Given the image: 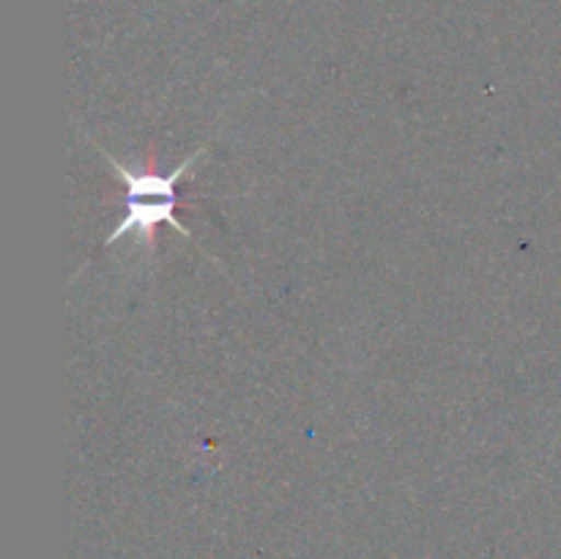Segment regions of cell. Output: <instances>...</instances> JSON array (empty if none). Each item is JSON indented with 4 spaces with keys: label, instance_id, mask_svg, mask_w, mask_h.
I'll return each instance as SVG.
<instances>
[{
    "label": "cell",
    "instance_id": "cell-1",
    "mask_svg": "<svg viewBox=\"0 0 561 559\" xmlns=\"http://www.w3.org/2000/svg\"><path fill=\"white\" fill-rule=\"evenodd\" d=\"M93 146H96V151L107 159L110 168L115 170V175H118L126 186L124 217L115 225L113 233L104 239V247H113L118 244V241L135 236V239L142 241L148 250H153V230H157L159 225H170V228L179 230L186 241H195L190 228L179 219V184L186 179L192 164L208 151V142H203L195 153H190V157H186L179 168L170 170V173H159L153 164L148 170H135L129 168V164L118 162L115 157H110L107 148L99 146V142H93Z\"/></svg>",
    "mask_w": 561,
    "mask_h": 559
}]
</instances>
